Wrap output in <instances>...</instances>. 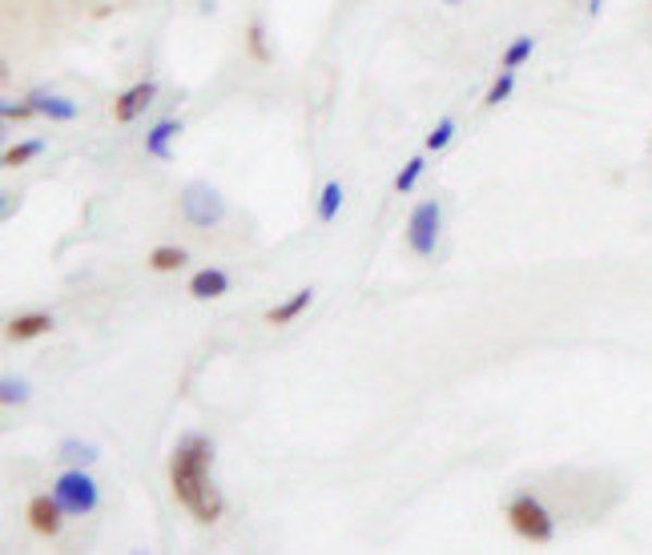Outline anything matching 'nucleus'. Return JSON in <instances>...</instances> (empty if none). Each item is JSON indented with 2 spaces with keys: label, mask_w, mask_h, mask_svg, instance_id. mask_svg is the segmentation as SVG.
Wrapping results in <instances>:
<instances>
[{
  "label": "nucleus",
  "mask_w": 652,
  "mask_h": 555,
  "mask_svg": "<svg viewBox=\"0 0 652 555\" xmlns=\"http://www.w3.org/2000/svg\"><path fill=\"white\" fill-rule=\"evenodd\" d=\"M210 462H213V443L206 435H182L170 455L173 495L201 523H213V519H222V511H226L218 488L210 483Z\"/></svg>",
  "instance_id": "f257e3e1"
},
{
  "label": "nucleus",
  "mask_w": 652,
  "mask_h": 555,
  "mask_svg": "<svg viewBox=\"0 0 652 555\" xmlns=\"http://www.w3.org/2000/svg\"><path fill=\"white\" fill-rule=\"evenodd\" d=\"M507 523L516 528V535H524V540H532V543H548L552 535H556L552 511H548L536 495H528V491L507 503Z\"/></svg>",
  "instance_id": "f03ea898"
},
{
  "label": "nucleus",
  "mask_w": 652,
  "mask_h": 555,
  "mask_svg": "<svg viewBox=\"0 0 652 555\" xmlns=\"http://www.w3.org/2000/svg\"><path fill=\"white\" fill-rule=\"evenodd\" d=\"M440 222H443V210L440 201H419L407 218V246H411L419 258H431L435 246H440Z\"/></svg>",
  "instance_id": "7ed1b4c3"
},
{
  "label": "nucleus",
  "mask_w": 652,
  "mask_h": 555,
  "mask_svg": "<svg viewBox=\"0 0 652 555\" xmlns=\"http://www.w3.org/2000/svg\"><path fill=\"white\" fill-rule=\"evenodd\" d=\"M182 213H186L189 225L210 230L213 222H222V218H226V201H222V194H218L213 185L194 182L186 194H182Z\"/></svg>",
  "instance_id": "20e7f679"
},
{
  "label": "nucleus",
  "mask_w": 652,
  "mask_h": 555,
  "mask_svg": "<svg viewBox=\"0 0 652 555\" xmlns=\"http://www.w3.org/2000/svg\"><path fill=\"white\" fill-rule=\"evenodd\" d=\"M53 495L69 516H89L97 507V483L85 471H65L53 479Z\"/></svg>",
  "instance_id": "39448f33"
},
{
  "label": "nucleus",
  "mask_w": 652,
  "mask_h": 555,
  "mask_svg": "<svg viewBox=\"0 0 652 555\" xmlns=\"http://www.w3.org/2000/svg\"><path fill=\"white\" fill-rule=\"evenodd\" d=\"M153 97H158V85H153V81H142V85H134V89L118 92L113 118H118L121 125H130V121H137L149 106H153Z\"/></svg>",
  "instance_id": "423d86ee"
},
{
  "label": "nucleus",
  "mask_w": 652,
  "mask_h": 555,
  "mask_svg": "<svg viewBox=\"0 0 652 555\" xmlns=\"http://www.w3.org/2000/svg\"><path fill=\"white\" fill-rule=\"evenodd\" d=\"M61 516H65V507L57 503V495L28 499V523H33L37 535H57V531H61Z\"/></svg>",
  "instance_id": "0eeeda50"
},
{
  "label": "nucleus",
  "mask_w": 652,
  "mask_h": 555,
  "mask_svg": "<svg viewBox=\"0 0 652 555\" xmlns=\"http://www.w3.org/2000/svg\"><path fill=\"white\" fill-rule=\"evenodd\" d=\"M182 133V125L173 118H165V121H158L153 130H149V137H146V153L149 158H158V161H170L173 158V137Z\"/></svg>",
  "instance_id": "6e6552de"
},
{
  "label": "nucleus",
  "mask_w": 652,
  "mask_h": 555,
  "mask_svg": "<svg viewBox=\"0 0 652 555\" xmlns=\"http://www.w3.org/2000/svg\"><path fill=\"white\" fill-rule=\"evenodd\" d=\"M230 291V278L222 270H198V274L189 278V294L198 298V303H210V298H222Z\"/></svg>",
  "instance_id": "1a4fd4ad"
},
{
  "label": "nucleus",
  "mask_w": 652,
  "mask_h": 555,
  "mask_svg": "<svg viewBox=\"0 0 652 555\" xmlns=\"http://www.w3.org/2000/svg\"><path fill=\"white\" fill-rule=\"evenodd\" d=\"M28 101L37 106V113H45V118H53V121H73V118H77V101H69V97H53V92H33Z\"/></svg>",
  "instance_id": "9d476101"
},
{
  "label": "nucleus",
  "mask_w": 652,
  "mask_h": 555,
  "mask_svg": "<svg viewBox=\"0 0 652 555\" xmlns=\"http://www.w3.org/2000/svg\"><path fill=\"white\" fill-rule=\"evenodd\" d=\"M310 298H315V291H298V294H291L286 303H279L274 310H267V322L270 326H286V322H294V318L303 314L310 306Z\"/></svg>",
  "instance_id": "9b49d317"
},
{
  "label": "nucleus",
  "mask_w": 652,
  "mask_h": 555,
  "mask_svg": "<svg viewBox=\"0 0 652 555\" xmlns=\"http://www.w3.org/2000/svg\"><path fill=\"white\" fill-rule=\"evenodd\" d=\"M45 331H53V318L49 314H21L9 322V334L21 338V343H25V338H37V334H45Z\"/></svg>",
  "instance_id": "f8f14e48"
},
{
  "label": "nucleus",
  "mask_w": 652,
  "mask_h": 555,
  "mask_svg": "<svg viewBox=\"0 0 652 555\" xmlns=\"http://www.w3.org/2000/svg\"><path fill=\"white\" fill-rule=\"evenodd\" d=\"M189 262V254L182 246H158V250L149 254V270H158V274H170V270H182Z\"/></svg>",
  "instance_id": "ddd939ff"
},
{
  "label": "nucleus",
  "mask_w": 652,
  "mask_h": 555,
  "mask_svg": "<svg viewBox=\"0 0 652 555\" xmlns=\"http://www.w3.org/2000/svg\"><path fill=\"white\" fill-rule=\"evenodd\" d=\"M339 210H343V185L327 182L322 185V198H319V222H334Z\"/></svg>",
  "instance_id": "4468645a"
},
{
  "label": "nucleus",
  "mask_w": 652,
  "mask_h": 555,
  "mask_svg": "<svg viewBox=\"0 0 652 555\" xmlns=\"http://www.w3.org/2000/svg\"><path fill=\"white\" fill-rule=\"evenodd\" d=\"M512 89H516V73L512 69H500V77L492 81V89H488V97H483V106H504L507 97H512Z\"/></svg>",
  "instance_id": "2eb2a0df"
},
{
  "label": "nucleus",
  "mask_w": 652,
  "mask_h": 555,
  "mask_svg": "<svg viewBox=\"0 0 652 555\" xmlns=\"http://www.w3.org/2000/svg\"><path fill=\"white\" fill-rule=\"evenodd\" d=\"M536 53V37H516L512 40V45H507V53H504V69H512V73H516L519 65H524V61H528V57Z\"/></svg>",
  "instance_id": "dca6fc26"
},
{
  "label": "nucleus",
  "mask_w": 652,
  "mask_h": 555,
  "mask_svg": "<svg viewBox=\"0 0 652 555\" xmlns=\"http://www.w3.org/2000/svg\"><path fill=\"white\" fill-rule=\"evenodd\" d=\"M423 158H411L407 161V165H403L399 173H395V194H411L415 189V182H419V177H423Z\"/></svg>",
  "instance_id": "f3484780"
},
{
  "label": "nucleus",
  "mask_w": 652,
  "mask_h": 555,
  "mask_svg": "<svg viewBox=\"0 0 652 555\" xmlns=\"http://www.w3.org/2000/svg\"><path fill=\"white\" fill-rule=\"evenodd\" d=\"M40 153H45V146H40V141H25V146H13L9 153H4V165H9V170H21L25 161L40 158Z\"/></svg>",
  "instance_id": "a211bd4d"
},
{
  "label": "nucleus",
  "mask_w": 652,
  "mask_h": 555,
  "mask_svg": "<svg viewBox=\"0 0 652 555\" xmlns=\"http://www.w3.org/2000/svg\"><path fill=\"white\" fill-rule=\"evenodd\" d=\"M452 137H455V121L443 118L435 130L427 133V149H447V146H452Z\"/></svg>",
  "instance_id": "6ab92c4d"
},
{
  "label": "nucleus",
  "mask_w": 652,
  "mask_h": 555,
  "mask_svg": "<svg viewBox=\"0 0 652 555\" xmlns=\"http://www.w3.org/2000/svg\"><path fill=\"white\" fill-rule=\"evenodd\" d=\"M97 455V447H89V443H61V459H73V462H89Z\"/></svg>",
  "instance_id": "aec40b11"
},
{
  "label": "nucleus",
  "mask_w": 652,
  "mask_h": 555,
  "mask_svg": "<svg viewBox=\"0 0 652 555\" xmlns=\"http://www.w3.org/2000/svg\"><path fill=\"white\" fill-rule=\"evenodd\" d=\"M25 398H28L25 383H16V379H4V383H0V403H9V407H13V403H25Z\"/></svg>",
  "instance_id": "412c9836"
},
{
  "label": "nucleus",
  "mask_w": 652,
  "mask_h": 555,
  "mask_svg": "<svg viewBox=\"0 0 652 555\" xmlns=\"http://www.w3.org/2000/svg\"><path fill=\"white\" fill-rule=\"evenodd\" d=\"M250 53L258 57V61H270L267 40H262V25H258V21H254V25H250Z\"/></svg>",
  "instance_id": "4be33fe9"
},
{
  "label": "nucleus",
  "mask_w": 652,
  "mask_h": 555,
  "mask_svg": "<svg viewBox=\"0 0 652 555\" xmlns=\"http://www.w3.org/2000/svg\"><path fill=\"white\" fill-rule=\"evenodd\" d=\"M0 113H4V118H33V113H37V106H33V101H28V106H4Z\"/></svg>",
  "instance_id": "5701e85b"
},
{
  "label": "nucleus",
  "mask_w": 652,
  "mask_h": 555,
  "mask_svg": "<svg viewBox=\"0 0 652 555\" xmlns=\"http://www.w3.org/2000/svg\"><path fill=\"white\" fill-rule=\"evenodd\" d=\"M443 4H459V0H443Z\"/></svg>",
  "instance_id": "b1692460"
}]
</instances>
